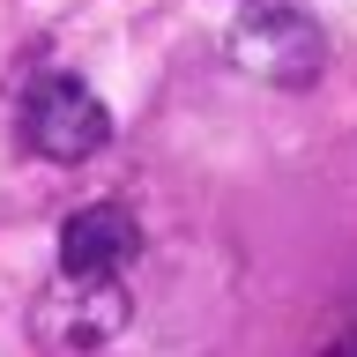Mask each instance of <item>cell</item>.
<instances>
[{"label":"cell","mask_w":357,"mask_h":357,"mask_svg":"<svg viewBox=\"0 0 357 357\" xmlns=\"http://www.w3.org/2000/svg\"><path fill=\"white\" fill-rule=\"evenodd\" d=\"M231 67H245L253 82H275V89H312L320 67H328V38L305 8L261 0L231 22Z\"/></svg>","instance_id":"obj_1"},{"label":"cell","mask_w":357,"mask_h":357,"mask_svg":"<svg viewBox=\"0 0 357 357\" xmlns=\"http://www.w3.org/2000/svg\"><path fill=\"white\" fill-rule=\"evenodd\" d=\"M22 142L45 156V164H89V156L112 142V112L105 97L75 75H38L30 97H22Z\"/></svg>","instance_id":"obj_2"},{"label":"cell","mask_w":357,"mask_h":357,"mask_svg":"<svg viewBox=\"0 0 357 357\" xmlns=\"http://www.w3.org/2000/svg\"><path fill=\"white\" fill-rule=\"evenodd\" d=\"M30 328H38L45 350H60V357L105 350L112 335L127 328V290H119V275H67L60 268V283L30 305Z\"/></svg>","instance_id":"obj_3"},{"label":"cell","mask_w":357,"mask_h":357,"mask_svg":"<svg viewBox=\"0 0 357 357\" xmlns=\"http://www.w3.org/2000/svg\"><path fill=\"white\" fill-rule=\"evenodd\" d=\"M142 253V223L127 201H89L60 223V268L67 275H119Z\"/></svg>","instance_id":"obj_4"},{"label":"cell","mask_w":357,"mask_h":357,"mask_svg":"<svg viewBox=\"0 0 357 357\" xmlns=\"http://www.w3.org/2000/svg\"><path fill=\"white\" fill-rule=\"evenodd\" d=\"M328 357H357V335H342V342H335V350Z\"/></svg>","instance_id":"obj_5"}]
</instances>
